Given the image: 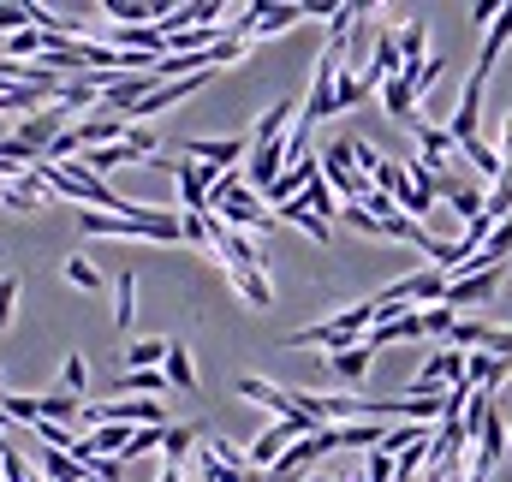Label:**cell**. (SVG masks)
Listing matches in <instances>:
<instances>
[{
	"instance_id": "9",
	"label": "cell",
	"mask_w": 512,
	"mask_h": 482,
	"mask_svg": "<svg viewBox=\"0 0 512 482\" xmlns=\"http://www.w3.org/2000/svg\"><path fill=\"white\" fill-rule=\"evenodd\" d=\"M286 173V143H251V155H245V185H251L256 197H268V185Z\"/></svg>"
},
{
	"instance_id": "33",
	"label": "cell",
	"mask_w": 512,
	"mask_h": 482,
	"mask_svg": "<svg viewBox=\"0 0 512 482\" xmlns=\"http://www.w3.org/2000/svg\"><path fill=\"white\" fill-rule=\"evenodd\" d=\"M167 429H173V423H167ZM167 429H131L126 465H131V459H149V453H161V435H167Z\"/></svg>"
},
{
	"instance_id": "13",
	"label": "cell",
	"mask_w": 512,
	"mask_h": 482,
	"mask_svg": "<svg viewBox=\"0 0 512 482\" xmlns=\"http://www.w3.org/2000/svg\"><path fill=\"white\" fill-rule=\"evenodd\" d=\"M411 131H417V149H423V161H429L435 173H447V161L459 155V143H453V131H447V125H429V120H417Z\"/></svg>"
},
{
	"instance_id": "14",
	"label": "cell",
	"mask_w": 512,
	"mask_h": 482,
	"mask_svg": "<svg viewBox=\"0 0 512 482\" xmlns=\"http://www.w3.org/2000/svg\"><path fill=\"white\" fill-rule=\"evenodd\" d=\"M382 108H387V120H399V125H417V120H423V114H417V90L405 84V72L382 84Z\"/></svg>"
},
{
	"instance_id": "4",
	"label": "cell",
	"mask_w": 512,
	"mask_h": 482,
	"mask_svg": "<svg viewBox=\"0 0 512 482\" xmlns=\"http://www.w3.org/2000/svg\"><path fill=\"white\" fill-rule=\"evenodd\" d=\"M149 167H167L179 179V209L185 215H209V191H215L221 167H209V161H149Z\"/></svg>"
},
{
	"instance_id": "18",
	"label": "cell",
	"mask_w": 512,
	"mask_h": 482,
	"mask_svg": "<svg viewBox=\"0 0 512 482\" xmlns=\"http://www.w3.org/2000/svg\"><path fill=\"white\" fill-rule=\"evenodd\" d=\"M280 221H286V227H298L304 239H316V244L334 239V233H328V221H316V215H310V203H304V197H292V203L280 209Z\"/></svg>"
},
{
	"instance_id": "27",
	"label": "cell",
	"mask_w": 512,
	"mask_h": 482,
	"mask_svg": "<svg viewBox=\"0 0 512 482\" xmlns=\"http://www.w3.org/2000/svg\"><path fill=\"white\" fill-rule=\"evenodd\" d=\"M84 417V399L72 393H42V423H78Z\"/></svg>"
},
{
	"instance_id": "7",
	"label": "cell",
	"mask_w": 512,
	"mask_h": 482,
	"mask_svg": "<svg viewBox=\"0 0 512 482\" xmlns=\"http://www.w3.org/2000/svg\"><path fill=\"white\" fill-rule=\"evenodd\" d=\"M72 125H78V120H72V114H66L60 102H48V108H36V114H24L12 137H24V143H30L36 155H48V149H54V143H60V137L72 131Z\"/></svg>"
},
{
	"instance_id": "11",
	"label": "cell",
	"mask_w": 512,
	"mask_h": 482,
	"mask_svg": "<svg viewBox=\"0 0 512 482\" xmlns=\"http://www.w3.org/2000/svg\"><path fill=\"white\" fill-rule=\"evenodd\" d=\"M245 155H251L245 137H185V161H209V167H221V161H245Z\"/></svg>"
},
{
	"instance_id": "5",
	"label": "cell",
	"mask_w": 512,
	"mask_h": 482,
	"mask_svg": "<svg viewBox=\"0 0 512 482\" xmlns=\"http://www.w3.org/2000/svg\"><path fill=\"white\" fill-rule=\"evenodd\" d=\"M215 221H221V227H233V233H251V239H262V233H274V227H280V215H268V203L256 197L251 185H245V191H233V197L215 209Z\"/></svg>"
},
{
	"instance_id": "35",
	"label": "cell",
	"mask_w": 512,
	"mask_h": 482,
	"mask_svg": "<svg viewBox=\"0 0 512 482\" xmlns=\"http://www.w3.org/2000/svg\"><path fill=\"white\" fill-rule=\"evenodd\" d=\"M18 30H30V6L0 0V36H18Z\"/></svg>"
},
{
	"instance_id": "17",
	"label": "cell",
	"mask_w": 512,
	"mask_h": 482,
	"mask_svg": "<svg viewBox=\"0 0 512 482\" xmlns=\"http://www.w3.org/2000/svg\"><path fill=\"white\" fill-rule=\"evenodd\" d=\"M393 36H399V60H405V66L429 60V18H405Z\"/></svg>"
},
{
	"instance_id": "40",
	"label": "cell",
	"mask_w": 512,
	"mask_h": 482,
	"mask_svg": "<svg viewBox=\"0 0 512 482\" xmlns=\"http://www.w3.org/2000/svg\"><path fill=\"white\" fill-rule=\"evenodd\" d=\"M495 149H501V161H512V114L501 120V143H495Z\"/></svg>"
},
{
	"instance_id": "3",
	"label": "cell",
	"mask_w": 512,
	"mask_h": 482,
	"mask_svg": "<svg viewBox=\"0 0 512 482\" xmlns=\"http://www.w3.org/2000/svg\"><path fill=\"white\" fill-rule=\"evenodd\" d=\"M322 179L334 185V197L340 203H370L376 197V185L358 173V161H352V143H334V149H322Z\"/></svg>"
},
{
	"instance_id": "12",
	"label": "cell",
	"mask_w": 512,
	"mask_h": 482,
	"mask_svg": "<svg viewBox=\"0 0 512 482\" xmlns=\"http://www.w3.org/2000/svg\"><path fill=\"white\" fill-rule=\"evenodd\" d=\"M507 42H512V0L501 6V18L489 24V36H483V54H477V78H495V66H501V54H507Z\"/></svg>"
},
{
	"instance_id": "23",
	"label": "cell",
	"mask_w": 512,
	"mask_h": 482,
	"mask_svg": "<svg viewBox=\"0 0 512 482\" xmlns=\"http://www.w3.org/2000/svg\"><path fill=\"white\" fill-rule=\"evenodd\" d=\"M131 322H137V274H120L114 280V328L126 334Z\"/></svg>"
},
{
	"instance_id": "24",
	"label": "cell",
	"mask_w": 512,
	"mask_h": 482,
	"mask_svg": "<svg viewBox=\"0 0 512 482\" xmlns=\"http://www.w3.org/2000/svg\"><path fill=\"white\" fill-rule=\"evenodd\" d=\"M304 203H310V215H316V221H334V215L346 209V203L334 197V185H328V179H310V185H304Z\"/></svg>"
},
{
	"instance_id": "29",
	"label": "cell",
	"mask_w": 512,
	"mask_h": 482,
	"mask_svg": "<svg viewBox=\"0 0 512 482\" xmlns=\"http://www.w3.org/2000/svg\"><path fill=\"white\" fill-rule=\"evenodd\" d=\"M370 96V84H364V72H340V84H334V114H346V108H358Z\"/></svg>"
},
{
	"instance_id": "36",
	"label": "cell",
	"mask_w": 512,
	"mask_h": 482,
	"mask_svg": "<svg viewBox=\"0 0 512 482\" xmlns=\"http://www.w3.org/2000/svg\"><path fill=\"white\" fill-rule=\"evenodd\" d=\"M12 304H18V274H0V334L12 328Z\"/></svg>"
},
{
	"instance_id": "28",
	"label": "cell",
	"mask_w": 512,
	"mask_h": 482,
	"mask_svg": "<svg viewBox=\"0 0 512 482\" xmlns=\"http://www.w3.org/2000/svg\"><path fill=\"white\" fill-rule=\"evenodd\" d=\"M483 215H489V221H512V161H507V173L489 185V203H483Z\"/></svg>"
},
{
	"instance_id": "34",
	"label": "cell",
	"mask_w": 512,
	"mask_h": 482,
	"mask_svg": "<svg viewBox=\"0 0 512 482\" xmlns=\"http://www.w3.org/2000/svg\"><path fill=\"white\" fill-rule=\"evenodd\" d=\"M36 435L48 441V453H66V459H72V447H78V435H72L66 423H36Z\"/></svg>"
},
{
	"instance_id": "8",
	"label": "cell",
	"mask_w": 512,
	"mask_h": 482,
	"mask_svg": "<svg viewBox=\"0 0 512 482\" xmlns=\"http://www.w3.org/2000/svg\"><path fill=\"white\" fill-rule=\"evenodd\" d=\"M483 96H489V78H465V90H459V108H453V120H447V131H453V143L465 149V143H477L483 137Z\"/></svg>"
},
{
	"instance_id": "43",
	"label": "cell",
	"mask_w": 512,
	"mask_h": 482,
	"mask_svg": "<svg viewBox=\"0 0 512 482\" xmlns=\"http://www.w3.org/2000/svg\"><path fill=\"white\" fill-rule=\"evenodd\" d=\"M304 482H334V477H322V471H316V477H304Z\"/></svg>"
},
{
	"instance_id": "26",
	"label": "cell",
	"mask_w": 512,
	"mask_h": 482,
	"mask_svg": "<svg viewBox=\"0 0 512 482\" xmlns=\"http://www.w3.org/2000/svg\"><path fill=\"white\" fill-rule=\"evenodd\" d=\"M441 66H447L441 54H429V60H417V66H405V84L417 90V102H423V96H429V90L441 84Z\"/></svg>"
},
{
	"instance_id": "16",
	"label": "cell",
	"mask_w": 512,
	"mask_h": 482,
	"mask_svg": "<svg viewBox=\"0 0 512 482\" xmlns=\"http://www.w3.org/2000/svg\"><path fill=\"white\" fill-rule=\"evenodd\" d=\"M233 280V292L251 304V310H268L274 304V286H268V268H239V274H227Z\"/></svg>"
},
{
	"instance_id": "25",
	"label": "cell",
	"mask_w": 512,
	"mask_h": 482,
	"mask_svg": "<svg viewBox=\"0 0 512 482\" xmlns=\"http://www.w3.org/2000/svg\"><path fill=\"white\" fill-rule=\"evenodd\" d=\"M120 393H143V399H161V393H167V375H161V369H126V375H120Z\"/></svg>"
},
{
	"instance_id": "30",
	"label": "cell",
	"mask_w": 512,
	"mask_h": 482,
	"mask_svg": "<svg viewBox=\"0 0 512 482\" xmlns=\"http://www.w3.org/2000/svg\"><path fill=\"white\" fill-rule=\"evenodd\" d=\"M191 453H197V447H191V429H179V423H173V429L161 435V459L185 471V465H191Z\"/></svg>"
},
{
	"instance_id": "6",
	"label": "cell",
	"mask_w": 512,
	"mask_h": 482,
	"mask_svg": "<svg viewBox=\"0 0 512 482\" xmlns=\"http://www.w3.org/2000/svg\"><path fill=\"white\" fill-rule=\"evenodd\" d=\"M501 286H507V268H483V274H465V280H447V310H459V316H471V310H483V304H495L501 298Z\"/></svg>"
},
{
	"instance_id": "20",
	"label": "cell",
	"mask_w": 512,
	"mask_h": 482,
	"mask_svg": "<svg viewBox=\"0 0 512 482\" xmlns=\"http://www.w3.org/2000/svg\"><path fill=\"white\" fill-rule=\"evenodd\" d=\"M167 352H173V340H131L126 352H120V363L126 369H161Z\"/></svg>"
},
{
	"instance_id": "21",
	"label": "cell",
	"mask_w": 512,
	"mask_h": 482,
	"mask_svg": "<svg viewBox=\"0 0 512 482\" xmlns=\"http://www.w3.org/2000/svg\"><path fill=\"white\" fill-rule=\"evenodd\" d=\"M0 417L36 429V423H42V393H6V399H0Z\"/></svg>"
},
{
	"instance_id": "1",
	"label": "cell",
	"mask_w": 512,
	"mask_h": 482,
	"mask_svg": "<svg viewBox=\"0 0 512 482\" xmlns=\"http://www.w3.org/2000/svg\"><path fill=\"white\" fill-rule=\"evenodd\" d=\"M78 227L90 239H155V244H179L185 239V221L173 209H149L137 203L131 215H102V209H78Z\"/></svg>"
},
{
	"instance_id": "15",
	"label": "cell",
	"mask_w": 512,
	"mask_h": 482,
	"mask_svg": "<svg viewBox=\"0 0 512 482\" xmlns=\"http://www.w3.org/2000/svg\"><path fill=\"white\" fill-rule=\"evenodd\" d=\"M161 375H167V393H191L197 399V369H191V346H179L173 340V352L161 363Z\"/></svg>"
},
{
	"instance_id": "44",
	"label": "cell",
	"mask_w": 512,
	"mask_h": 482,
	"mask_svg": "<svg viewBox=\"0 0 512 482\" xmlns=\"http://www.w3.org/2000/svg\"><path fill=\"white\" fill-rule=\"evenodd\" d=\"M0 399H6V387H0Z\"/></svg>"
},
{
	"instance_id": "19",
	"label": "cell",
	"mask_w": 512,
	"mask_h": 482,
	"mask_svg": "<svg viewBox=\"0 0 512 482\" xmlns=\"http://www.w3.org/2000/svg\"><path fill=\"white\" fill-rule=\"evenodd\" d=\"M370 363H376V352H370V346L328 352V375H340V381H364V375H370Z\"/></svg>"
},
{
	"instance_id": "38",
	"label": "cell",
	"mask_w": 512,
	"mask_h": 482,
	"mask_svg": "<svg viewBox=\"0 0 512 482\" xmlns=\"http://www.w3.org/2000/svg\"><path fill=\"white\" fill-rule=\"evenodd\" d=\"M126 143L137 149V155H143V161L155 155V131H149V125H131V137H126Z\"/></svg>"
},
{
	"instance_id": "37",
	"label": "cell",
	"mask_w": 512,
	"mask_h": 482,
	"mask_svg": "<svg viewBox=\"0 0 512 482\" xmlns=\"http://www.w3.org/2000/svg\"><path fill=\"white\" fill-rule=\"evenodd\" d=\"M364 482H393V459L387 453H364Z\"/></svg>"
},
{
	"instance_id": "32",
	"label": "cell",
	"mask_w": 512,
	"mask_h": 482,
	"mask_svg": "<svg viewBox=\"0 0 512 482\" xmlns=\"http://www.w3.org/2000/svg\"><path fill=\"white\" fill-rule=\"evenodd\" d=\"M66 280H72L78 292H102V268H96L90 256H72V262H66Z\"/></svg>"
},
{
	"instance_id": "31",
	"label": "cell",
	"mask_w": 512,
	"mask_h": 482,
	"mask_svg": "<svg viewBox=\"0 0 512 482\" xmlns=\"http://www.w3.org/2000/svg\"><path fill=\"white\" fill-rule=\"evenodd\" d=\"M453 328H459V310H447V304H429L423 310V334L429 340H453Z\"/></svg>"
},
{
	"instance_id": "10",
	"label": "cell",
	"mask_w": 512,
	"mask_h": 482,
	"mask_svg": "<svg viewBox=\"0 0 512 482\" xmlns=\"http://www.w3.org/2000/svg\"><path fill=\"white\" fill-rule=\"evenodd\" d=\"M239 399H256L274 417H304V411H292V387H274L268 375H239Z\"/></svg>"
},
{
	"instance_id": "2",
	"label": "cell",
	"mask_w": 512,
	"mask_h": 482,
	"mask_svg": "<svg viewBox=\"0 0 512 482\" xmlns=\"http://www.w3.org/2000/svg\"><path fill=\"white\" fill-rule=\"evenodd\" d=\"M370 328H376V310H370V304H352V310H340V316H328V322H310V328L286 334V340H280V352H298V346L352 352V346H364V334H370Z\"/></svg>"
},
{
	"instance_id": "39",
	"label": "cell",
	"mask_w": 512,
	"mask_h": 482,
	"mask_svg": "<svg viewBox=\"0 0 512 482\" xmlns=\"http://www.w3.org/2000/svg\"><path fill=\"white\" fill-rule=\"evenodd\" d=\"M483 352H495V358H507V363H512V328H495V334H489V346H483Z\"/></svg>"
},
{
	"instance_id": "22",
	"label": "cell",
	"mask_w": 512,
	"mask_h": 482,
	"mask_svg": "<svg viewBox=\"0 0 512 482\" xmlns=\"http://www.w3.org/2000/svg\"><path fill=\"white\" fill-rule=\"evenodd\" d=\"M60 387H66L72 399L90 405V363H84V352H66V363H60Z\"/></svg>"
},
{
	"instance_id": "42",
	"label": "cell",
	"mask_w": 512,
	"mask_h": 482,
	"mask_svg": "<svg viewBox=\"0 0 512 482\" xmlns=\"http://www.w3.org/2000/svg\"><path fill=\"white\" fill-rule=\"evenodd\" d=\"M262 482H304V477H292V471H268Z\"/></svg>"
},
{
	"instance_id": "41",
	"label": "cell",
	"mask_w": 512,
	"mask_h": 482,
	"mask_svg": "<svg viewBox=\"0 0 512 482\" xmlns=\"http://www.w3.org/2000/svg\"><path fill=\"white\" fill-rule=\"evenodd\" d=\"M155 482H191V471H179V465H161V477Z\"/></svg>"
}]
</instances>
